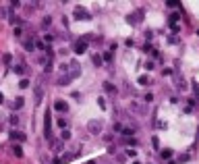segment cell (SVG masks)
I'll list each match as a JSON object with an SVG mask.
<instances>
[{"label": "cell", "mask_w": 199, "mask_h": 164, "mask_svg": "<svg viewBox=\"0 0 199 164\" xmlns=\"http://www.w3.org/2000/svg\"><path fill=\"white\" fill-rule=\"evenodd\" d=\"M44 137L50 141L52 139V120H50V108L46 110V118H44Z\"/></svg>", "instance_id": "1"}, {"label": "cell", "mask_w": 199, "mask_h": 164, "mask_svg": "<svg viewBox=\"0 0 199 164\" xmlns=\"http://www.w3.org/2000/svg\"><path fill=\"white\" fill-rule=\"evenodd\" d=\"M73 15H75V21H89L91 19V15L85 11V8H81V6H77Z\"/></svg>", "instance_id": "2"}, {"label": "cell", "mask_w": 199, "mask_h": 164, "mask_svg": "<svg viewBox=\"0 0 199 164\" xmlns=\"http://www.w3.org/2000/svg\"><path fill=\"white\" fill-rule=\"evenodd\" d=\"M79 73H81L79 63H77V60H71V63H68V69H66V75H71L75 79V77H79Z\"/></svg>", "instance_id": "3"}, {"label": "cell", "mask_w": 199, "mask_h": 164, "mask_svg": "<svg viewBox=\"0 0 199 164\" xmlns=\"http://www.w3.org/2000/svg\"><path fill=\"white\" fill-rule=\"evenodd\" d=\"M127 21L131 23V25H137V23H141V21H143V11H135L133 15H129V17H127Z\"/></svg>", "instance_id": "4"}, {"label": "cell", "mask_w": 199, "mask_h": 164, "mask_svg": "<svg viewBox=\"0 0 199 164\" xmlns=\"http://www.w3.org/2000/svg\"><path fill=\"white\" fill-rule=\"evenodd\" d=\"M87 131L93 133V135H98L102 131V123H100V120H89V123H87Z\"/></svg>", "instance_id": "5"}, {"label": "cell", "mask_w": 199, "mask_h": 164, "mask_svg": "<svg viewBox=\"0 0 199 164\" xmlns=\"http://www.w3.org/2000/svg\"><path fill=\"white\" fill-rule=\"evenodd\" d=\"M85 52H87V42L77 40L75 42V54H85Z\"/></svg>", "instance_id": "6"}, {"label": "cell", "mask_w": 199, "mask_h": 164, "mask_svg": "<svg viewBox=\"0 0 199 164\" xmlns=\"http://www.w3.org/2000/svg\"><path fill=\"white\" fill-rule=\"evenodd\" d=\"M54 108H56L58 112H68V104H66V102H62V100H58L56 104H54Z\"/></svg>", "instance_id": "7"}, {"label": "cell", "mask_w": 199, "mask_h": 164, "mask_svg": "<svg viewBox=\"0 0 199 164\" xmlns=\"http://www.w3.org/2000/svg\"><path fill=\"white\" fill-rule=\"evenodd\" d=\"M33 96H36V104H40V102H42V96H44V89H42L40 85H36V89H33Z\"/></svg>", "instance_id": "8"}, {"label": "cell", "mask_w": 199, "mask_h": 164, "mask_svg": "<svg viewBox=\"0 0 199 164\" xmlns=\"http://www.w3.org/2000/svg\"><path fill=\"white\" fill-rule=\"evenodd\" d=\"M71 79H73L71 75H60L56 83H58V85H68V83H71Z\"/></svg>", "instance_id": "9"}, {"label": "cell", "mask_w": 199, "mask_h": 164, "mask_svg": "<svg viewBox=\"0 0 199 164\" xmlns=\"http://www.w3.org/2000/svg\"><path fill=\"white\" fill-rule=\"evenodd\" d=\"M11 139H17V141H25V135H23V133H17V131H11Z\"/></svg>", "instance_id": "10"}, {"label": "cell", "mask_w": 199, "mask_h": 164, "mask_svg": "<svg viewBox=\"0 0 199 164\" xmlns=\"http://www.w3.org/2000/svg\"><path fill=\"white\" fill-rule=\"evenodd\" d=\"M123 143H125V145H137L139 141H137L135 137H127V139H123Z\"/></svg>", "instance_id": "11"}, {"label": "cell", "mask_w": 199, "mask_h": 164, "mask_svg": "<svg viewBox=\"0 0 199 164\" xmlns=\"http://www.w3.org/2000/svg\"><path fill=\"white\" fill-rule=\"evenodd\" d=\"M62 150V141H52V152H60Z\"/></svg>", "instance_id": "12"}, {"label": "cell", "mask_w": 199, "mask_h": 164, "mask_svg": "<svg viewBox=\"0 0 199 164\" xmlns=\"http://www.w3.org/2000/svg\"><path fill=\"white\" fill-rule=\"evenodd\" d=\"M120 133H123L125 137H131V135H133L135 131H133V129H131V127H123V131H120Z\"/></svg>", "instance_id": "13"}, {"label": "cell", "mask_w": 199, "mask_h": 164, "mask_svg": "<svg viewBox=\"0 0 199 164\" xmlns=\"http://www.w3.org/2000/svg\"><path fill=\"white\" fill-rule=\"evenodd\" d=\"M139 83H141V85H149V83H151V79H149L147 75H141V77H139Z\"/></svg>", "instance_id": "14"}, {"label": "cell", "mask_w": 199, "mask_h": 164, "mask_svg": "<svg viewBox=\"0 0 199 164\" xmlns=\"http://www.w3.org/2000/svg\"><path fill=\"white\" fill-rule=\"evenodd\" d=\"M23 46H25V50H27V52H33V50H36V48H33V42H31V40H27Z\"/></svg>", "instance_id": "15"}, {"label": "cell", "mask_w": 199, "mask_h": 164, "mask_svg": "<svg viewBox=\"0 0 199 164\" xmlns=\"http://www.w3.org/2000/svg\"><path fill=\"white\" fill-rule=\"evenodd\" d=\"M178 19H180V13H172V15H170V25H174Z\"/></svg>", "instance_id": "16"}, {"label": "cell", "mask_w": 199, "mask_h": 164, "mask_svg": "<svg viewBox=\"0 0 199 164\" xmlns=\"http://www.w3.org/2000/svg\"><path fill=\"white\" fill-rule=\"evenodd\" d=\"M104 89H106V91H116V87L112 83H104Z\"/></svg>", "instance_id": "17"}, {"label": "cell", "mask_w": 199, "mask_h": 164, "mask_svg": "<svg viewBox=\"0 0 199 164\" xmlns=\"http://www.w3.org/2000/svg\"><path fill=\"white\" fill-rule=\"evenodd\" d=\"M19 87H21V89H27V87H29V81H27V79L19 81Z\"/></svg>", "instance_id": "18"}, {"label": "cell", "mask_w": 199, "mask_h": 164, "mask_svg": "<svg viewBox=\"0 0 199 164\" xmlns=\"http://www.w3.org/2000/svg\"><path fill=\"white\" fill-rule=\"evenodd\" d=\"M2 60H4V65H11V63H13V56H11V54H4Z\"/></svg>", "instance_id": "19"}, {"label": "cell", "mask_w": 199, "mask_h": 164, "mask_svg": "<svg viewBox=\"0 0 199 164\" xmlns=\"http://www.w3.org/2000/svg\"><path fill=\"white\" fill-rule=\"evenodd\" d=\"M93 65H96V67H100V65H102V56L93 54Z\"/></svg>", "instance_id": "20"}, {"label": "cell", "mask_w": 199, "mask_h": 164, "mask_svg": "<svg viewBox=\"0 0 199 164\" xmlns=\"http://www.w3.org/2000/svg\"><path fill=\"white\" fill-rule=\"evenodd\" d=\"M48 25H52V19H50V17H46V19L42 21V27H44V29L48 27Z\"/></svg>", "instance_id": "21"}, {"label": "cell", "mask_w": 199, "mask_h": 164, "mask_svg": "<svg viewBox=\"0 0 199 164\" xmlns=\"http://www.w3.org/2000/svg\"><path fill=\"white\" fill-rule=\"evenodd\" d=\"M11 125H13V127L19 125V116H17V114H13V116H11Z\"/></svg>", "instance_id": "22"}, {"label": "cell", "mask_w": 199, "mask_h": 164, "mask_svg": "<svg viewBox=\"0 0 199 164\" xmlns=\"http://www.w3.org/2000/svg\"><path fill=\"white\" fill-rule=\"evenodd\" d=\"M13 152H15V156H23V150L19 148V145H15V148H13Z\"/></svg>", "instance_id": "23"}, {"label": "cell", "mask_w": 199, "mask_h": 164, "mask_svg": "<svg viewBox=\"0 0 199 164\" xmlns=\"http://www.w3.org/2000/svg\"><path fill=\"white\" fill-rule=\"evenodd\" d=\"M162 158H172V150H164L162 152Z\"/></svg>", "instance_id": "24"}, {"label": "cell", "mask_w": 199, "mask_h": 164, "mask_svg": "<svg viewBox=\"0 0 199 164\" xmlns=\"http://www.w3.org/2000/svg\"><path fill=\"white\" fill-rule=\"evenodd\" d=\"M151 145H153L155 150H158V145H160V141H158V137H151Z\"/></svg>", "instance_id": "25"}, {"label": "cell", "mask_w": 199, "mask_h": 164, "mask_svg": "<svg viewBox=\"0 0 199 164\" xmlns=\"http://www.w3.org/2000/svg\"><path fill=\"white\" fill-rule=\"evenodd\" d=\"M23 106V98H17V102H15V108H21Z\"/></svg>", "instance_id": "26"}, {"label": "cell", "mask_w": 199, "mask_h": 164, "mask_svg": "<svg viewBox=\"0 0 199 164\" xmlns=\"http://www.w3.org/2000/svg\"><path fill=\"white\" fill-rule=\"evenodd\" d=\"M114 131L120 133V131H123V125H120V123H114Z\"/></svg>", "instance_id": "27"}, {"label": "cell", "mask_w": 199, "mask_h": 164, "mask_svg": "<svg viewBox=\"0 0 199 164\" xmlns=\"http://www.w3.org/2000/svg\"><path fill=\"white\" fill-rule=\"evenodd\" d=\"M127 156H131V158H135V156H137V152H135V150H127Z\"/></svg>", "instance_id": "28"}, {"label": "cell", "mask_w": 199, "mask_h": 164, "mask_svg": "<svg viewBox=\"0 0 199 164\" xmlns=\"http://www.w3.org/2000/svg\"><path fill=\"white\" fill-rule=\"evenodd\" d=\"M143 100H145V102H153V96H151V93H145Z\"/></svg>", "instance_id": "29"}, {"label": "cell", "mask_w": 199, "mask_h": 164, "mask_svg": "<svg viewBox=\"0 0 199 164\" xmlns=\"http://www.w3.org/2000/svg\"><path fill=\"white\" fill-rule=\"evenodd\" d=\"M153 67H155V65L151 63V60H149V63H145V69H147V71H151V69H153Z\"/></svg>", "instance_id": "30"}, {"label": "cell", "mask_w": 199, "mask_h": 164, "mask_svg": "<svg viewBox=\"0 0 199 164\" xmlns=\"http://www.w3.org/2000/svg\"><path fill=\"white\" fill-rule=\"evenodd\" d=\"M104 60H108V63H112V54H110V52H106V54H104Z\"/></svg>", "instance_id": "31"}, {"label": "cell", "mask_w": 199, "mask_h": 164, "mask_svg": "<svg viewBox=\"0 0 199 164\" xmlns=\"http://www.w3.org/2000/svg\"><path fill=\"white\" fill-rule=\"evenodd\" d=\"M23 71H25L23 67H15V73H19V75H23Z\"/></svg>", "instance_id": "32"}, {"label": "cell", "mask_w": 199, "mask_h": 164, "mask_svg": "<svg viewBox=\"0 0 199 164\" xmlns=\"http://www.w3.org/2000/svg\"><path fill=\"white\" fill-rule=\"evenodd\" d=\"M36 46H38V50H46V46H44V42H38Z\"/></svg>", "instance_id": "33"}, {"label": "cell", "mask_w": 199, "mask_h": 164, "mask_svg": "<svg viewBox=\"0 0 199 164\" xmlns=\"http://www.w3.org/2000/svg\"><path fill=\"white\" fill-rule=\"evenodd\" d=\"M98 104H100V108H106V102H104V98L98 100Z\"/></svg>", "instance_id": "34"}, {"label": "cell", "mask_w": 199, "mask_h": 164, "mask_svg": "<svg viewBox=\"0 0 199 164\" xmlns=\"http://www.w3.org/2000/svg\"><path fill=\"white\" fill-rule=\"evenodd\" d=\"M168 164H178V162H176V160H170V162H168Z\"/></svg>", "instance_id": "35"}, {"label": "cell", "mask_w": 199, "mask_h": 164, "mask_svg": "<svg viewBox=\"0 0 199 164\" xmlns=\"http://www.w3.org/2000/svg\"><path fill=\"white\" fill-rule=\"evenodd\" d=\"M2 102H4V98H2V93H0V104H2Z\"/></svg>", "instance_id": "36"}]
</instances>
